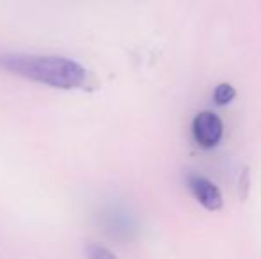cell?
Wrapping results in <instances>:
<instances>
[{"label": "cell", "instance_id": "1", "mask_svg": "<svg viewBox=\"0 0 261 259\" xmlns=\"http://www.w3.org/2000/svg\"><path fill=\"white\" fill-rule=\"evenodd\" d=\"M0 69L20 78L54 87V89L71 91L87 85V69L80 63L68 57L38 55V53H0Z\"/></svg>", "mask_w": 261, "mask_h": 259}, {"label": "cell", "instance_id": "2", "mask_svg": "<svg viewBox=\"0 0 261 259\" xmlns=\"http://www.w3.org/2000/svg\"><path fill=\"white\" fill-rule=\"evenodd\" d=\"M98 225L107 236L117 242H128L137 233V218L124 206L119 204H107L100 210L96 217Z\"/></svg>", "mask_w": 261, "mask_h": 259}, {"label": "cell", "instance_id": "3", "mask_svg": "<svg viewBox=\"0 0 261 259\" xmlns=\"http://www.w3.org/2000/svg\"><path fill=\"white\" fill-rule=\"evenodd\" d=\"M224 125L220 118L213 112H199L192 121V137L201 148H215L222 138Z\"/></svg>", "mask_w": 261, "mask_h": 259}, {"label": "cell", "instance_id": "4", "mask_svg": "<svg viewBox=\"0 0 261 259\" xmlns=\"http://www.w3.org/2000/svg\"><path fill=\"white\" fill-rule=\"evenodd\" d=\"M187 187L190 194L197 199V203L210 211H217L224 206V199L217 185H213L208 178H203L199 174H190L187 178Z\"/></svg>", "mask_w": 261, "mask_h": 259}, {"label": "cell", "instance_id": "5", "mask_svg": "<svg viewBox=\"0 0 261 259\" xmlns=\"http://www.w3.org/2000/svg\"><path fill=\"white\" fill-rule=\"evenodd\" d=\"M237 96V89L231 83H219L213 91V101L217 105H227L234 100Z\"/></svg>", "mask_w": 261, "mask_h": 259}, {"label": "cell", "instance_id": "6", "mask_svg": "<svg viewBox=\"0 0 261 259\" xmlns=\"http://www.w3.org/2000/svg\"><path fill=\"white\" fill-rule=\"evenodd\" d=\"M86 256L91 259H109V257H116V254L110 252L109 249L98 245V243H91L89 247L86 249Z\"/></svg>", "mask_w": 261, "mask_h": 259}]
</instances>
